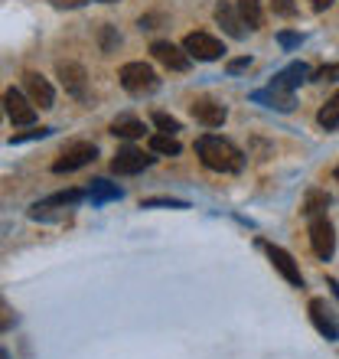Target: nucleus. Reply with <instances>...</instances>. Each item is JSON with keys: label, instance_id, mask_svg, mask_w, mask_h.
I'll return each instance as SVG.
<instances>
[{"label": "nucleus", "instance_id": "obj_1", "mask_svg": "<svg viewBox=\"0 0 339 359\" xmlns=\"http://www.w3.org/2000/svg\"><path fill=\"white\" fill-rule=\"evenodd\" d=\"M196 154H199V161L216 173H238L242 167H245L242 151H238L232 141L219 137V134H202V137L196 141Z\"/></svg>", "mask_w": 339, "mask_h": 359}, {"label": "nucleus", "instance_id": "obj_2", "mask_svg": "<svg viewBox=\"0 0 339 359\" xmlns=\"http://www.w3.org/2000/svg\"><path fill=\"white\" fill-rule=\"evenodd\" d=\"M118 79H121L124 92L137 95V98H141V95H153L160 88V79H157V72H153L147 62H127V66H121Z\"/></svg>", "mask_w": 339, "mask_h": 359}, {"label": "nucleus", "instance_id": "obj_3", "mask_svg": "<svg viewBox=\"0 0 339 359\" xmlns=\"http://www.w3.org/2000/svg\"><path fill=\"white\" fill-rule=\"evenodd\" d=\"M95 157H98V147H95V144L76 141L59 154V161L53 163V170L56 173H72V170H78V167H85V163H92Z\"/></svg>", "mask_w": 339, "mask_h": 359}, {"label": "nucleus", "instance_id": "obj_4", "mask_svg": "<svg viewBox=\"0 0 339 359\" xmlns=\"http://www.w3.org/2000/svg\"><path fill=\"white\" fill-rule=\"evenodd\" d=\"M310 245L317 252V258H323V262H330L333 252H336V229L326 216L310 219Z\"/></svg>", "mask_w": 339, "mask_h": 359}, {"label": "nucleus", "instance_id": "obj_5", "mask_svg": "<svg viewBox=\"0 0 339 359\" xmlns=\"http://www.w3.org/2000/svg\"><path fill=\"white\" fill-rule=\"evenodd\" d=\"M183 49H186L193 59H199V62H216V59L226 53V46H222L216 36H209V33H189V36L183 39Z\"/></svg>", "mask_w": 339, "mask_h": 359}, {"label": "nucleus", "instance_id": "obj_6", "mask_svg": "<svg viewBox=\"0 0 339 359\" xmlns=\"http://www.w3.org/2000/svg\"><path fill=\"white\" fill-rule=\"evenodd\" d=\"M56 76H59L62 88H66L72 98H78V102H88V76H85V69L78 66V62H59V66H56Z\"/></svg>", "mask_w": 339, "mask_h": 359}, {"label": "nucleus", "instance_id": "obj_7", "mask_svg": "<svg viewBox=\"0 0 339 359\" xmlns=\"http://www.w3.org/2000/svg\"><path fill=\"white\" fill-rule=\"evenodd\" d=\"M151 163H153V157H147L141 147H121V151L114 154L111 170L118 173V177H131V173H141L144 167H151Z\"/></svg>", "mask_w": 339, "mask_h": 359}, {"label": "nucleus", "instance_id": "obj_8", "mask_svg": "<svg viewBox=\"0 0 339 359\" xmlns=\"http://www.w3.org/2000/svg\"><path fill=\"white\" fill-rule=\"evenodd\" d=\"M151 53H153V59L157 62H163L167 69H173V72H186L189 69V53L183 46H177V43H167V39H157L151 46Z\"/></svg>", "mask_w": 339, "mask_h": 359}, {"label": "nucleus", "instance_id": "obj_9", "mask_svg": "<svg viewBox=\"0 0 339 359\" xmlns=\"http://www.w3.org/2000/svg\"><path fill=\"white\" fill-rule=\"evenodd\" d=\"M4 108H7V118L13 124H33L36 121V104L23 98L17 88H7L4 92Z\"/></svg>", "mask_w": 339, "mask_h": 359}, {"label": "nucleus", "instance_id": "obj_10", "mask_svg": "<svg viewBox=\"0 0 339 359\" xmlns=\"http://www.w3.org/2000/svg\"><path fill=\"white\" fill-rule=\"evenodd\" d=\"M261 248L268 252V258H271V265L277 268V271L284 274V281L287 284H293V287H303V274H300V268H297V262H293L284 248H277V245H268V242H261Z\"/></svg>", "mask_w": 339, "mask_h": 359}, {"label": "nucleus", "instance_id": "obj_11", "mask_svg": "<svg viewBox=\"0 0 339 359\" xmlns=\"http://www.w3.org/2000/svg\"><path fill=\"white\" fill-rule=\"evenodd\" d=\"M189 111H193V118H196L199 124H206V128H222V121H226V104H219L216 98H196V102L189 104Z\"/></svg>", "mask_w": 339, "mask_h": 359}, {"label": "nucleus", "instance_id": "obj_12", "mask_svg": "<svg viewBox=\"0 0 339 359\" xmlns=\"http://www.w3.org/2000/svg\"><path fill=\"white\" fill-rule=\"evenodd\" d=\"M23 88H27L29 102L39 104V108H53V102H56V92H53V86H49V82L39 76V72H23Z\"/></svg>", "mask_w": 339, "mask_h": 359}, {"label": "nucleus", "instance_id": "obj_13", "mask_svg": "<svg viewBox=\"0 0 339 359\" xmlns=\"http://www.w3.org/2000/svg\"><path fill=\"white\" fill-rule=\"evenodd\" d=\"M307 79H313L310 66H307V62H291V66L284 69V72H277V76L271 79V88H277V92H291V95H293V88L303 86Z\"/></svg>", "mask_w": 339, "mask_h": 359}, {"label": "nucleus", "instance_id": "obj_14", "mask_svg": "<svg viewBox=\"0 0 339 359\" xmlns=\"http://www.w3.org/2000/svg\"><path fill=\"white\" fill-rule=\"evenodd\" d=\"M216 20H219V27L226 29L232 39H245V20H242V13H238V4H228V0H222L216 7Z\"/></svg>", "mask_w": 339, "mask_h": 359}, {"label": "nucleus", "instance_id": "obj_15", "mask_svg": "<svg viewBox=\"0 0 339 359\" xmlns=\"http://www.w3.org/2000/svg\"><path fill=\"white\" fill-rule=\"evenodd\" d=\"M310 320H313V327L326 337V340H339V323H336V317L330 313L326 301L313 297V301H310Z\"/></svg>", "mask_w": 339, "mask_h": 359}, {"label": "nucleus", "instance_id": "obj_16", "mask_svg": "<svg viewBox=\"0 0 339 359\" xmlns=\"http://www.w3.org/2000/svg\"><path fill=\"white\" fill-rule=\"evenodd\" d=\"M254 102H264L268 108H277V111H291L293 108V95L291 92H277V88H261V92H254L251 95Z\"/></svg>", "mask_w": 339, "mask_h": 359}, {"label": "nucleus", "instance_id": "obj_17", "mask_svg": "<svg viewBox=\"0 0 339 359\" xmlns=\"http://www.w3.org/2000/svg\"><path fill=\"white\" fill-rule=\"evenodd\" d=\"M111 134H114V137H127V141L144 137V121L131 118V114H121V118H114V121H111Z\"/></svg>", "mask_w": 339, "mask_h": 359}, {"label": "nucleus", "instance_id": "obj_18", "mask_svg": "<svg viewBox=\"0 0 339 359\" xmlns=\"http://www.w3.org/2000/svg\"><path fill=\"white\" fill-rule=\"evenodd\" d=\"M238 13H242L248 29H261V23H264L261 0H238Z\"/></svg>", "mask_w": 339, "mask_h": 359}, {"label": "nucleus", "instance_id": "obj_19", "mask_svg": "<svg viewBox=\"0 0 339 359\" xmlns=\"http://www.w3.org/2000/svg\"><path fill=\"white\" fill-rule=\"evenodd\" d=\"M317 121H320L323 131H336L339 128V92L333 95L330 102L320 108V114H317Z\"/></svg>", "mask_w": 339, "mask_h": 359}, {"label": "nucleus", "instance_id": "obj_20", "mask_svg": "<svg viewBox=\"0 0 339 359\" xmlns=\"http://www.w3.org/2000/svg\"><path fill=\"white\" fill-rule=\"evenodd\" d=\"M330 206V196L326 193H320V189H313V193H307V199H303V216L307 219H317V216H323V209Z\"/></svg>", "mask_w": 339, "mask_h": 359}, {"label": "nucleus", "instance_id": "obj_21", "mask_svg": "<svg viewBox=\"0 0 339 359\" xmlns=\"http://www.w3.org/2000/svg\"><path fill=\"white\" fill-rule=\"evenodd\" d=\"M88 199H92V203H108V199H121V189L111 187L108 180H95L92 187H88Z\"/></svg>", "mask_w": 339, "mask_h": 359}, {"label": "nucleus", "instance_id": "obj_22", "mask_svg": "<svg viewBox=\"0 0 339 359\" xmlns=\"http://www.w3.org/2000/svg\"><path fill=\"white\" fill-rule=\"evenodd\" d=\"M151 151L153 154H163V157H177V154H179L177 134H153V137H151Z\"/></svg>", "mask_w": 339, "mask_h": 359}, {"label": "nucleus", "instance_id": "obj_23", "mask_svg": "<svg viewBox=\"0 0 339 359\" xmlns=\"http://www.w3.org/2000/svg\"><path fill=\"white\" fill-rule=\"evenodd\" d=\"M153 124L160 128V134H177L179 131V121L177 118H170L167 111H153Z\"/></svg>", "mask_w": 339, "mask_h": 359}, {"label": "nucleus", "instance_id": "obj_24", "mask_svg": "<svg viewBox=\"0 0 339 359\" xmlns=\"http://www.w3.org/2000/svg\"><path fill=\"white\" fill-rule=\"evenodd\" d=\"M339 79V62H333V66H323L313 72V82H336Z\"/></svg>", "mask_w": 339, "mask_h": 359}, {"label": "nucleus", "instance_id": "obj_25", "mask_svg": "<svg viewBox=\"0 0 339 359\" xmlns=\"http://www.w3.org/2000/svg\"><path fill=\"white\" fill-rule=\"evenodd\" d=\"M118 43H121V36H114L111 27H102V49H104V53H111Z\"/></svg>", "mask_w": 339, "mask_h": 359}, {"label": "nucleus", "instance_id": "obj_26", "mask_svg": "<svg viewBox=\"0 0 339 359\" xmlns=\"http://www.w3.org/2000/svg\"><path fill=\"white\" fill-rule=\"evenodd\" d=\"M271 7H274V13H281V17H293V0H271Z\"/></svg>", "mask_w": 339, "mask_h": 359}, {"label": "nucleus", "instance_id": "obj_27", "mask_svg": "<svg viewBox=\"0 0 339 359\" xmlns=\"http://www.w3.org/2000/svg\"><path fill=\"white\" fill-rule=\"evenodd\" d=\"M277 43H281L284 49H293V46H300V43H303V36H300V33H281V36H277Z\"/></svg>", "mask_w": 339, "mask_h": 359}, {"label": "nucleus", "instance_id": "obj_28", "mask_svg": "<svg viewBox=\"0 0 339 359\" xmlns=\"http://www.w3.org/2000/svg\"><path fill=\"white\" fill-rule=\"evenodd\" d=\"M251 66V56H242V59H232V62H228V72H232V76H235V72H242V69H248Z\"/></svg>", "mask_w": 339, "mask_h": 359}, {"label": "nucleus", "instance_id": "obj_29", "mask_svg": "<svg viewBox=\"0 0 339 359\" xmlns=\"http://www.w3.org/2000/svg\"><path fill=\"white\" fill-rule=\"evenodd\" d=\"M144 206H186V203H179V199H147Z\"/></svg>", "mask_w": 339, "mask_h": 359}, {"label": "nucleus", "instance_id": "obj_30", "mask_svg": "<svg viewBox=\"0 0 339 359\" xmlns=\"http://www.w3.org/2000/svg\"><path fill=\"white\" fill-rule=\"evenodd\" d=\"M53 4H56V7H82L85 0H53Z\"/></svg>", "mask_w": 339, "mask_h": 359}, {"label": "nucleus", "instance_id": "obj_31", "mask_svg": "<svg viewBox=\"0 0 339 359\" xmlns=\"http://www.w3.org/2000/svg\"><path fill=\"white\" fill-rule=\"evenodd\" d=\"M310 7L313 10H326V7H333V0H310Z\"/></svg>", "mask_w": 339, "mask_h": 359}, {"label": "nucleus", "instance_id": "obj_32", "mask_svg": "<svg viewBox=\"0 0 339 359\" xmlns=\"http://www.w3.org/2000/svg\"><path fill=\"white\" fill-rule=\"evenodd\" d=\"M98 4H114V0H98Z\"/></svg>", "mask_w": 339, "mask_h": 359}, {"label": "nucleus", "instance_id": "obj_33", "mask_svg": "<svg viewBox=\"0 0 339 359\" xmlns=\"http://www.w3.org/2000/svg\"><path fill=\"white\" fill-rule=\"evenodd\" d=\"M0 359H10V356H7V353H4V356H0Z\"/></svg>", "mask_w": 339, "mask_h": 359}, {"label": "nucleus", "instance_id": "obj_34", "mask_svg": "<svg viewBox=\"0 0 339 359\" xmlns=\"http://www.w3.org/2000/svg\"><path fill=\"white\" fill-rule=\"evenodd\" d=\"M336 180H339V167H336Z\"/></svg>", "mask_w": 339, "mask_h": 359}]
</instances>
